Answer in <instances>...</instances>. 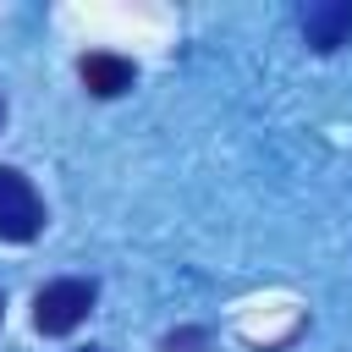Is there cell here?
Returning a JSON list of instances; mask_svg holds the SVG:
<instances>
[{"label":"cell","instance_id":"cell-1","mask_svg":"<svg viewBox=\"0 0 352 352\" xmlns=\"http://www.w3.org/2000/svg\"><path fill=\"white\" fill-rule=\"evenodd\" d=\"M94 297H99L94 280H82V275H60V280H50V286L33 297V324H38L44 336H72V330L94 314Z\"/></svg>","mask_w":352,"mask_h":352},{"label":"cell","instance_id":"cell-2","mask_svg":"<svg viewBox=\"0 0 352 352\" xmlns=\"http://www.w3.org/2000/svg\"><path fill=\"white\" fill-rule=\"evenodd\" d=\"M38 231H44L38 187L16 165H0V242H33Z\"/></svg>","mask_w":352,"mask_h":352},{"label":"cell","instance_id":"cell-3","mask_svg":"<svg viewBox=\"0 0 352 352\" xmlns=\"http://www.w3.org/2000/svg\"><path fill=\"white\" fill-rule=\"evenodd\" d=\"M302 38L319 55L352 44V0H314V6H302Z\"/></svg>","mask_w":352,"mask_h":352},{"label":"cell","instance_id":"cell-4","mask_svg":"<svg viewBox=\"0 0 352 352\" xmlns=\"http://www.w3.org/2000/svg\"><path fill=\"white\" fill-rule=\"evenodd\" d=\"M82 88L94 94V99H116V94H126L132 88V60L126 55H110V50H94V55H82Z\"/></svg>","mask_w":352,"mask_h":352},{"label":"cell","instance_id":"cell-5","mask_svg":"<svg viewBox=\"0 0 352 352\" xmlns=\"http://www.w3.org/2000/svg\"><path fill=\"white\" fill-rule=\"evenodd\" d=\"M209 336L204 330H176V336H165V352H198Z\"/></svg>","mask_w":352,"mask_h":352},{"label":"cell","instance_id":"cell-6","mask_svg":"<svg viewBox=\"0 0 352 352\" xmlns=\"http://www.w3.org/2000/svg\"><path fill=\"white\" fill-rule=\"evenodd\" d=\"M0 126H6V99H0Z\"/></svg>","mask_w":352,"mask_h":352},{"label":"cell","instance_id":"cell-7","mask_svg":"<svg viewBox=\"0 0 352 352\" xmlns=\"http://www.w3.org/2000/svg\"><path fill=\"white\" fill-rule=\"evenodd\" d=\"M82 352H104V346H82Z\"/></svg>","mask_w":352,"mask_h":352},{"label":"cell","instance_id":"cell-8","mask_svg":"<svg viewBox=\"0 0 352 352\" xmlns=\"http://www.w3.org/2000/svg\"><path fill=\"white\" fill-rule=\"evenodd\" d=\"M0 314H6V302H0Z\"/></svg>","mask_w":352,"mask_h":352}]
</instances>
